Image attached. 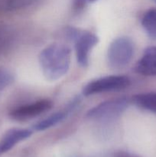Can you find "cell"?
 Returning <instances> with one entry per match:
<instances>
[{"mask_svg":"<svg viewBox=\"0 0 156 157\" xmlns=\"http://www.w3.org/2000/svg\"><path fill=\"white\" fill-rule=\"evenodd\" d=\"M32 131L28 129L13 128L8 130L0 140V156L12 150L16 144L30 137Z\"/></svg>","mask_w":156,"mask_h":157,"instance_id":"cell-7","label":"cell"},{"mask_svg":"<svg viewBox=\"0 0 156 157\" xmlns=\"http://www.w3.org/2000/svg\"><path fill=\"white\" fill-rule=\"evenodd\" d=\"M14 40V33L6 25H0V53L10 47Z\"/></svg>","mask_w":156,"mask_h":157,"instance_id":"cell-12","label":"cell"},{"mask_svg":"<svg viewBox=\"0 0 156 157\" xmlns=\"http://www.w3.org/2000/svg\"><path fill=\"white\" fill-rule=\"evenodd\" d=\"M134 52L132 41L127 37H119L112 41L108 49V62L111 67L120 69L131 61Z\"/></svg>","mask_w":156,"mask_h":157,"instance_id":"cell-2","label":"cell"},{"mask_svg":"<svg viewBox=\"0 0 156 157\" xmlns=\"http://www.w3.org/2000/svg\"><path fill=\"white\" fill-rule=\"evenodd\" d=\"M137 73L144 76H156V47H148L136 65Z\"/></svg>","mask_w":156,"mask_h":157,"instance_id":"cell-8","label":"cell"},{"mask_svg":"<svg viewBox=\"0 0 156 157\" xmlns=\"http://www.w3.org/2000/svg\"><path fill=\"white\" fill-rule=\"evenodd\" d=\"M130 80L123 75H111L90 81L83 89L84 96L119 91L127 88L130 85Z\"/></svg>","mask_w":156,"mask_h":157,"instance_id":"cell-4","label":"cell"},{"mask_svg":"<svg viewBox=\"0 0 156 157\" xmlns=\"http://www.w3.org/2000/svg\"><path fill=\"white\" fill-rule=\"evenodd\" d=\"M67 117V113L64 111H59L57 113H53V114L50 115L47 117L45 119L42 120V121H39L38 123L35 124L33 126L34 130H37V131H42V130H45L47 129L50 128V127H54L58 123L62 121L64 118Z\"/></svg>","mask_w":156,"mask_h":157,"instance_id":"cell-11","label":"cell"},{"mask_svg":"<svg viewBox=\"0 0 156 157\" xmlns=\"http://www.w3.org/2000/svg\"><path fill=\"white\" fill-rule=\"evenodd\" d=\"M132 101L140 108L156 113V92L139 94L133 97Z\"/></svg>","mask_w":156,"mask_h":157,"instance_id":"cell-9","label":"cell"},{"mask_svg":"<svg viewBox=\"0 0 156 157\" xmlns=\"http://www.w3.org/2000/svg\"><path fill=\"white\" fill-rule=\"evenodd\" d=\"M115 157H141L134 153H129L126 151H119L116 153Z\"/></svg>","mask_w":156,"mask_h":157,"instance_id":"cell-15","label":"cell"},{"mask_svg":"<svg viewBox=\"0 0 156 157\" xmlns=\"http://www.w3.org/2000/svg\"><path fill=\"white\" fill-rule=\"evenodd\" d=\"M152 1H154V2H156V0H152Z\"/></svg>","mask_w":156,"mask_h":157,"instance_id":"cell-16","label":"cell"},{"mask_svg":"<svg viewBox=\"0 0 156 157\" xmlns=\"http://www.w3.org/2000/svg\"><path fill=\"white\" fill-rule=\"evenodd\" d=\"M96 0H73V9L76 11L82 10L88 3L93 2Z\"/></svg>","mask_w":156,"mask_h":157,"instance_id":"cell-14","label":"cell"},{"mask_svg":"<svg viewBox=\"0 0 156 157\" xmlns=\"http://www.w3.org/2000/svg\"><path fill=\"white\" fill-rule=\"evenodd\" d=\"M15 77L8 69L0 67V94L2 92L14 82Z\"/></svg>","mask_w":156,"mask_h":157,"instance_id":"cell-13","label":"cell"},{"mask_svg":"<svg viewBox=\"0 0 156 157\" xmlns=\"http://www.w3.org/2000/svg\"><path fill=\"white\" fill-rule=\"evenodd\" d=\"M53 107V102L48 99H42L31 104H24L13 109L9 113L12 120L16 121H25L33 119L46 113Z\"/></svg>","mask_w":156,"mask_h":157,"instance_id":"cell-6","label":"cell"},{"mask_svg":"<svg viewBox=\"0 0 156 157\" xmlns=\"http://www.w3.org/2000/svg\"><path fill=\"white\" fill-rule=\"evenodd\" d=\"M142 25L150 38L156 39V9H149L144 14Z\"/></svg>","mask_w":156,"mask_h":157,"instance_id":"cell-10","label":"cell"},{"mask_svg":"<svg viewBox=\"0 0 156 157\" xmlns=\"http://www.w3.org/2000/svg\"><path fill=\"white\" fill-rule=\"evenodd\" d=\"M70 56V48L64 44L54 43L43 49L39 62L44 76L51 81L62 78L69 70Z\"/></svg>","mask_w":156,"mask_h":157,"instance_id":"cell-1","label":"cell"},{"mask_svg":"<svg viewBox=\"0 0 156 157\" xmlns=\"http://www.w3.org/2000/svg\"><path fill=\"white\" fill-rule=\"evenodd\" d=\"M70 38L74 40L77 62L82 67L88 65L89 56L93 48L98 43V37L90 32H84L70 28L67 33Z\"/></svg>","mask_w":156,"mask_h":157,"instance_id":"cell-5","label":"cell"},{"mask_svg":"<svg viewBox=\"0 0 156 157\" xmlns=\"http://www.w3.org/2000/svg\"><path fill=\"white\" fill-rule=\"evenodd\" d=\"M129 101L126 98L109 100L90 109L87 117L97 121H108L120 116L127 109Z\"/></svg>","mask_w":156,"mask_h":157,"instance_id":"cell-3","label":"cell"}]
</instances>
